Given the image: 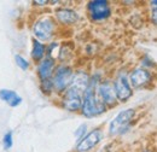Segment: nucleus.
<instances>
[{"instance_id":"obj_1","label":"nucleus","mask_w":157,"mask_h":152,"mask_svg":"<svg viewBox=\"0 0 157 152\" xmlns=\"http://www.w3.org/2000/svg\"><path fill=\"white\" fill-rule=\"evenodd\" d=\"M74 81L71 82L73 86L68 89V92L64 95V99H63V105L67 110L69 111H76L81 108L82 105V92L83 89H86L87 87V80L83 81V78L81 77H76V78H73Z\"/></svg>"},{"instance_id":"obj_2","label":"nucleus","mask_w":157,"mask_h":152,"mask_svg":"<svg viewBox=\"0 0 157 152\" xmlns=\"http://www.w3.org/2000/svg\"><path fill=\"white\" fill-rule=\"evenodd\" d=\"M105 111V106L103 103H99L94 93V86L91 83L86 88L85 99L82 103V114L86 117H93Z\"/></svg>"},{"instance_id":"obj_18","label":"nucleus","mask_w":157,"mask_h":152,"mask_svg":"<svg viewBox=\"0 0 157 152\" xmlns=\"http://www.w3.org/2000/svg\"><path fill=\"white\" fill-rule=\"evenodd\" d=\"M35 4H38V5H45L46 1H35Z\"/></svg>"},{"instance_id":"obj_7","label":"nucleus","mask_w":157,"mask_h":152,"mask_svg":"<svg viewBox=\"0 0 157 152\" xmlns=\"http://www.w3.org/2000/svg\"><path fill=\"white\" fill-rule=\"evenodd\" d=\"M114 92H115V95L121 101H126L127 99L131 98L132 95V88L126 78V75L121 74L116 78L115 83H114Z\"/></svg>"},{"instance_id":"obj_11","label":"nucleus","mask_w":157,"mask_h":152,"mask_svg":"<svg viewBox=\"0 0 157 152\" xmlns=\"http://www.w3.org/2000/svg\"><path fill=\"white\" fill-rule=\"evenodd\" d=\"M99 93H100L101 99L104 100V103H106V104H114L115 103L116 95H115L114 88L110 83H108V82L101 83L99 87Z\"/></svg>"},{"instance_id":"obj_15","label":"nucleus","mask_w":157,"mask_h":152,"mask_svg":"<svg viewBox=\"0 0 157 152\" xmlns=\"http://www.w3.org/2000/svg\"><path fill=\"white\" fill-rule=\"evenodd\" d=\"M15 60H16V64L20 66L22 70H27V69H28L29 63H28V60H25L22 56L16 55V56H15Z\"/></svg>"},{"instance_id":"obj_4","label":"nucleus","mask_w":157,"mask_h":152,"mask_svg":"<svg viewBox=\"0 0 157 152\" xmlns=\"http://www.w3.org/2000/svg\"><path fill=\"white\" fill-rule=\"evenodd\" d=\"M53 29H55V23L50 17H45L38 21L34 25V34L35 36L40 40H48L53 34Z\"/></svg>"},{"instance_id":"obj_8","label":"nucleus","mask_w":157,"mask_h":152,"mask_svg":"<svg viewBox=\"0 0 157 152\" xmlns=\"http://www.w3.org/2000/svg\"><path fill=\"white\" fill-rule=\"evenodd\" d=\"M101 139V133L100 131L96 129L93 132H91L90 134H87L85 138H82L78 144V152H86L91 149H93Z\"/></svg>"},{"instance_id":"obj_10","label":"nucleus","mask_w":157,"mask_h":152,"mask_svg":"<svg viewBox=\"0 0 157 152\" xmlns=\"http://www.w3.org/2000/svg\"><path fill=\"white\" fill-rule=\"evenodd\" d=\"M0 99L6 101L12 108L18 106L22 103V98L15 91H11V89H0Z\"/></svg>"},{"instance_id":"obj_14","label":"nucleus","mask_w":157,"mask_h":152,"mask_svg":"<svg viewBox=\"0 0 157 152\" xmlns=\"http://www.w3.org/2000/svg\"><path fill=\"white\" fill-rule=\"evenodd\" d=\"M45 55V46L39 42L38 40H34L33 41V51H32V57L34 60H39L44 57Z\"/></svg>"},{"instance_id":"obj_17","label":"nucleus","mask_w":157,"mask_h":152,"mask_svg":"<svg viewBox=\"0 0 157 152\" xmlns=\"http://www.w3.org/2000/svg\"><path fill=\"white\" fill-rule=\"evenodd\" d=\"M85 131H86V124H82V126H80V128H78V131H76V133H75V136L78 139V141L82 139V135L85 134Z\"/></svg>"},{"instance_id":"obj_5","label":"nucleus","mask_w":157,"mask_h":152,"mask_svg":"<svg viewBox=\"0 0 157 152\" xmlns=\"http://www.w3.org/2000/svg\"><path fill=\"white\" fill-rule=\"evenodd\" d=\"M88 9H90L91 17L94 21H101V19L108 18L111 13L109 4L104 0H96V1L90 2Z\"/></svg>"},{"instance_id":"obj_3","label":"nucleus","mask_w":157,"mask_h":152,"mask_svg":"<svg viewBox=\"0 0 157 152\" xmlns=\"http://www.w3.org/2000/svg\"><path fill=\"white\" fill-rule=\"evenodd\" d=\"M133 115H134V111L132 109H128V110L120 112L110 123V134L115 135V134L124 132L126 128L129 126V122H131Z\"/></svg>"},{"instance_id":"obj_13","label":"nucleus","mask_w":157,"mask_h":152,"mask_svg":"<svg viewBox=\"0 0 157 152\" xmlns=\"http://www.w3.org/2000/svg\"><path fill=\"white\" fill-rule=\"evenodd\" d=\"M52 70H53V60L52 59H45L44 62H41V64L39 65L38 73H39L40 78L44 81H47L51 75H52Z\"/></svg>"},{"instance_id":"obj_12","label":"nucleus","mask_w":157,"mask_h":152,"mask_svg":"<svg viewBox=\"0 0 157 152\" xmlns=\"http://www.w3.org/2000/svg\"><path fill=\"white\" fill-rule=\"evenodd\" d=\"M57 18L60 21V23L63 24H74L78 19V13L74 12L73 10H68V9H60L56 12Z\"/></svg>"},{"instance_id":"obj_16","label":"nucleus","mask_w":157,"mask_h":152,"mask_svg":"<svg viewBox=\"0 0 157 152\" xmlns=\"http://www.w3.org/2000/svg\"><path fill=\"white\" fill-rule=\"evenodd\" d=\"M2 141H4V149H5V150L11 149V147H12V144H13V140H12V133H11V132H9V133L5 134V135H4Z\"/></svg>"},{"instance_id":"obj_6","label":"nucleus","mask_w":157,"mask_h":152,"mask_svg":"<svg viewBox=\"0 0 157 152\" xmlns=\"http://www.w3.org/2000/svg\"><path fill=\"white\" fill-rule=\"evenodd\" d=\"M73 78H74V74H73L70 68L60 66V68H58V70L56 71L55 80H53V86L57 89L62 91V89L67 88L73 82Z\"/></svg>"},{"instance_id":"obj_9","label":"nucleus","mask_w":157,"mask_h":152,"mask_svg":"<svg viewBox=\"0 0 157 152\" xmlns=\"http://www.w3.org/2000/svg\"><path fill=\"white\" fill-rule=\"evenodd\" d=\"M150 77H151V75H150L149 71H146V70H144L141 68L140 69H136L131 74V83L134 87H141V86H144L145 83L149 82Z\"/></svg>"}]
</instances>
